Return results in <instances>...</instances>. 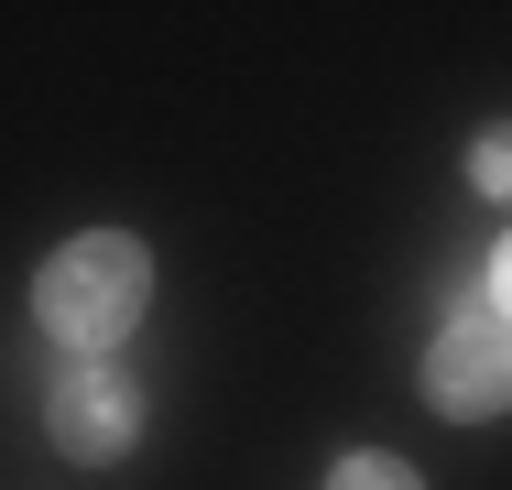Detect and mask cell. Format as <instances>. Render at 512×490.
Here are the masks:
<instances>
[{
  "instance_id": "6da1fadb",
  "label": "cell",
  "mask_w": 512,
  "mask_h": 490,
  "mask_svg": "<svg viewBox=\"0 0 512 490\" xmlns=\"http://www.w3.org/2000/svg\"><path fill=\"white\" fill-rule=\"evenodd\" d=\"M142 284H153V262H142V240H120V229H88V240H66L55 262H44V327L55 338H77V349H109L131 316H142Z\"/></svg>"
},
{
  "instance_id": "7a4b0ae2",
  "label": "cell",
  "mask_w": 512,
  "mask_h": 490,
  "mask_svg": "<svg viewBox=\"0 0 512 490\" xmlns=\"http://www.w3.org/2000/svg\"><path fill=\"white\" fill-rule=\"evenodd\" d=\"M436 414H502L512 403V327L502 316H447L436 327V360H425Z\"/></svg>"
},
{
  "instance_id": "3957f363",
  "label": "cell",
  "mask_w": 512,
  "mask_h": 490,
  "mask_svg": "<svg viewBox=\"0 0 512 490\" xmlns=\"http://www.w3.org/2000/svg\"><path fill=\"white\" fill-rule=\"evenodd\" d=\"M131 436H142V392H131V371L77 360V371L55 382V447H66V458H120Z\"/></svg>"
},
{
  "instance_id": "277c9868",
  "label": "cell",
  "mask_w": 512,
  "mask_h": 490,
  "mask_svg": "<svg viewBox=\"0 0 512 490\" xmlns=\"http://www.w3.org/2000/svg\"><path fill=\"white\" fill-rule=\"evenodd\" d=\"M327 490H414V469H404V458H371V447H360V458H338V469H327Z\"/></svg>"
},
{
  "instance_id": "5b68a950",
  "label": "cell",
  "mask_w": 512,
  "mask_h": 490,
  "mask_svg": "<svg viewBox=\"0 0 512 490\" xmlns=\"http://www.w3.org/2000/svg\"><path fill=\"white\" fill-rule=\"evenodd\" d=\"M469 175H480V196H512V131H480V153H469Z\"/></svg>"
},
{
  "instance_id": "8992f818",
  "label": "cell",
  "mask_w": 512,
  "mask_h": 490,
  "mask_svg": "<svg viewBox=\"0 0 512 490\" xmlns=\"http://www.w3.org/2000/svg\"><path fill=\"white\" fill-rule=\"evenodd\" d=\"M480 284L502 294V327H512V240H502V251H491V273H480Z\"/></svg>"
}]
</instances>
